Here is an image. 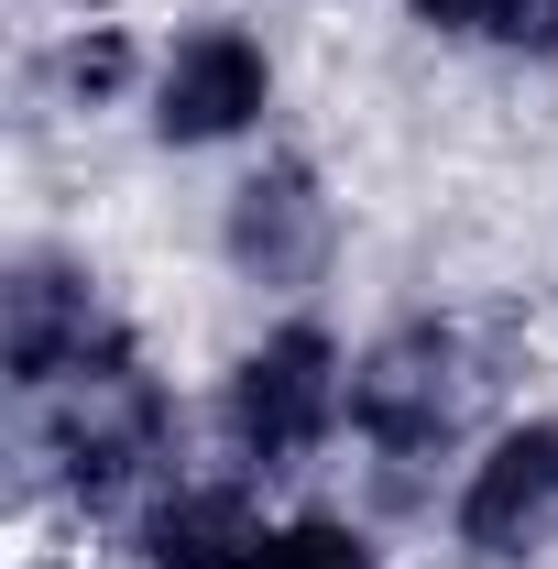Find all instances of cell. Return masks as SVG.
Returning a JSON list of instances; mask_svg holds the SVG:
<instances>
[{
  "instance_id": "obj_1",
  "label": "cell",
  "mask_w": 558,
  "mask_h": 569,
  "mask_svg": "<svg viewBox=\"0 0 558 569\" xmlns=\"http://www.w3.org/2000/svg\"><path fill=\"white\" fill-rule=\"evenodd\" d=\"M350 417V361L329 329H275V340H252V351L230 361V395H219V427H230V449L252 460V471H285V460H307L329 427Z\"/></svg>"
},
{
  "instance_id": "obj_2",
  "label": "cell",
  "mask_w": 558,
  "mask_h": 569,
  "mask_svg": "<svg viewBox=\"0 0 558 569\" xmlns=\"http://www.w3.org/2000/svg\"><path fill=\"white\" fill-rule=\"evenodd\" d=\"M471 351H460V329H395L383 351L350 361V427L383 449V460H438L460 417H471Z\"/></svg>"
},
{
  "instance_id": "obj_3",
  "label": "cell",
  "mask_w": 558,
  "mask_h": 569,
  "mask_svg": "<svg viewBox=\"0 0 558 569\" xmlns=\"http://www.w3.org/2000/svg\"><path fill=\"white\" fill-rule=\"evenodd\" d=\"M165 438H176V406L153 395L142 361H121V372L56 395V438H44V449H56V482H67L77 503H110V493H132L142 471L165 460Z\"/></svg>"
},
{
  "instance_id": "obj_4",
  "label": "cell",
  "mask_w": 558,
  "mask_h": 569,
  "mask_svg": "<svg viewBox=\"0 0 558 569\" xmlns=\"http://www.w3.org/2000/svg\"><path fill=\"white\" fill-rule=\"evenodd\" d=\"M275 110V56L241 22H198L176 33V56L153 67V132L165 142H230Z\"/></svg>"
},
{
  "instance_id": "obj_5",
  "label": "cell",
  "mask_w": 558,
  "mask_h": 569,
  "mask_svg": "<svg viewBox=\"0 0 558 569\" xmlns=\"http://www.w3.org/2000/svg\"><path fill=\"white\" fill-rule=\"evenodd\" d=\"M11 383L22 395H67V383H99V372H121V361H142L110 318H99V296L77 274H56V263H22L11 274Z\"/></svg>"
},
{
  "instance_id": "obj_6",
  "label": "cell",
  "mask_w": 558,
  "mask_h": 569,
  "mask_svg": "<svg viewBox=\"0 0 558 569\" xmlns=\"http://www.w3.org/2000/svg\"><path fill=\"white\" fill-rule=\"evenodd\" d=\"M558 537V417L492 438L460 482V548L471 559H537Z\"/></svg>"
},
{
  "instance_id": "obj_7",
  "label": "cell",
  "mask_w": 558,
  "mask_h": 569,
  "mask_svg": "<svg viewBox=\"0 0 558 569\" xmlns=\"http://www.w3.org/2000/svg\"><path fill=\"white\" fill-rule=\"evenodd\" d=\"M230 263L252 284H307L329 263V198L307 164H263L241 198H230Z\"/></svg>"
},
{
  "instance_id": "obj_8",
  "label": "cell",
  "mask_w": 558,
  "mask_h": 569,
  "mask_svg": "<svg viewBox=\"0 0 558 569\" xmlns=\"http://www.w3.org/2000/svg\"><path fill=\"white\" fill-rule=\"evenodd\" d=\"M263 515L241 482H176L153 493V515L132 526V559L142 569H263Z\"/></svg>"
},
{
  "instance_id": "obj_9",
  "label": "cell",
  "mask_w": 558,
  "mask_h": 569,
  "mask_svg": "<svg viewBox=\"0 0 558 569\" xmlns=\"http://www.w3.org/2000/svg\"><path fill=\"white\" fill-rule=\"evenodd\" d=\"M263 569H383V548L361 526H340V515H296V526L263 537Z\"/></svg>"
},
{
  "instance_id": "obj_10",
  "label": "cell",
  "mask_w": 558,
  "mask_h": 569,
  "mask_svg": "<svg viewBox=\"0 0 558 569\" xmlns=\"http://www.w3.org/2000/svg\"><path fill=\"white\" fill-rule=\"evenodd\" d=\"M56 77H67L77 99H110V88L132 77V44H121V33L99 22V33H77V44H67V67H56Z\"/></svg>"
},
{
  "instance_id": "obj_11",
  "label": "cell",
  "mask_w": 558,
  "mask_h": 569,
  "mask_svg": "<svg viewBox=\"0 0 558 569\" xmlns=\"http://www.w3.org/2000/svg\"><path fill=\"white\" fill-rule=\"evenodd\" d=\"M492 44H515V56H558V0H492Z\"/></svg>"
},
{
  "instance_id": "obj_12",
  "label": "cell",
  "mask_w": 558,
  "mask_h": 569,
  "mask_svg": "<svg viewBox=\"0 0 558 569\" xmlns=\"http://www.w3.org/2000/svg\"><path fill=\"white\" fill-rule=\"evenodd\" d=\"M417 22H438V33H492V0H406Z\"/></svg>"
}]
</instances>
